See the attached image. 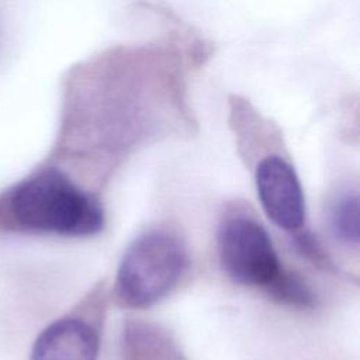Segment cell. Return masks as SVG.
Returning a JSON list of instances; mask_svg holds the SVG:
<instances>
[{
	"instance_id": "cell-1",
	"label": "cell",
	"mask_w": 360,
	"mask_h": 360,
	"mask_svg": "<svg viewBox=\"0 0 360 360\" xmlns=\"http://www.w3.org/2000/svg\"><path fill=\"white\" fill-rule=\"evenodd\" d=\"M8 210L20 228L62 236H91L105 224L100 200L55 167L15 186L8 197Z\"/></svg>"
},
{
	"instance_id": "cell-9",
	"label": "cell",
	"mask_w": 360,
	"mask_h": 360,
	"mask_svg": "<svg viewBox=\"0 0 360 360\" xmlns=\"http://www.w3.org/2000/svg\"><path fill=\"white\" fill-rule=\"evenodd\" d=\"M292 243L298 253H301L305 259H308L318 267H322L323 270H328V271H330L335 267L328 252H325L321 242L309 231L300 229L294 232Z\"/></svg>"
},
{
	"instance_id": "cell-2",
	"label": "cell",
	"mask_w": 360,
	"mask_h": 360,
	"mask_svg": "<svg viewBox=\"0 0 360 360\" xmlns=\"http://www.w3.org/2000/svg\"><path fill=\"white\" fill-rule=\"evenodd\" d=\"M188 267L180 236L169 229H149L125 249L115 274L112 295L120 307L149 308L166 298Z\"/></svg>"
},
{
	"instance_id": "cell-8",
	"label": "cell",
	"mask_w": 360,
	"mask_h": 360,
	"mask_svg": "<svg viewBox=\"0 0 360 360\" xmlns=\"http://www.w3.org/2000/svg\"><path fill=\"white\" fill-rule=\"evenodd\" d=\"M264 292L274 302L297 309H309L316 301L308 281L295 270L285 267Z\"/></svg>"
},
{
	"instance_id": "cell-4",
	"label": "cell",
	"mask_w": 360,
	"mask_h": 360,
	"mask_svg": "<svg viewBox=\"0 0 360 360\" xmlns=\"http://www.w3.org/2000/svg\"><path fill=\"white\" fill-rule=\"evenodd\" d=\"M255 186L266 217L294 233L305 224V198L294 167L281 156H267L255 170Z\"/></svg>"
},
{
	"instance_id": "cell-7",
	"label": "cell",
	"mask_w": 360,
	"mask_h": 360,
	"mask_svg": "<svg viewBox=\"0 0 360 360\" xmlns=\"http://www.w3.org/2000/svg\"><path fill=\"white\" fill-rule=\"evenodd\" d=\"M360 204L357 191L346 190L330 202L328 212L329 229L333 238L346 248H359L360 240Z\"/></svg>"
},
{
	"instance_id": "cell-3",
	"label": "cell",
	"mask_w": 360,
	"mask_h": 360,
	"mask_svg": "<svg viewBox=\"0 0 360 360\" xmlns=\"http://www.w3.org/2000/svg\"><path fill=\"white\" fill-rule=\"evenodd\" d=\"M217 248L224 273L242 287L266 291L284 270L266 228L243 212L222 218Z\"/></svg>"
},
{
	"instance_id": "cell-5",
	"label": "cell",
	"mask_w": 360,
	"mask_h": 360,
	"mask_svg": "<svg viewBox=\"0 0 360 360\" xmlns=\"http://www.w3.org/2000/svg\"><path fill=\"white\" fill-rule=\"evenodd\" d=\"M98 350V328L86 319L66 316L41 332L30 360H97Z\"/></svg>"
},
{
	"instance_id": "cell-6",
	"label": "cell",
	"mask_w": 360,
	"mask_h": 360,
	"mask_svg": "<svg viewBox=\"0 0 360 360\" xmlns=\"http://www.w3.org/2000/svg\"><path fill=\"white\" fill-rule=\"evenodd\" d=\"M120 346L124 360H187L167 330L141 319L125 322Z\"/></svg>"
}]
</instances>
